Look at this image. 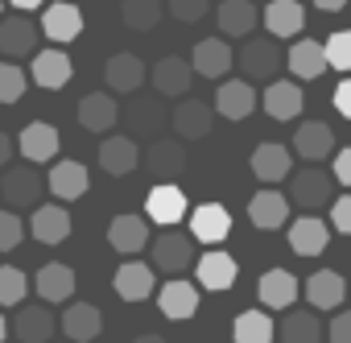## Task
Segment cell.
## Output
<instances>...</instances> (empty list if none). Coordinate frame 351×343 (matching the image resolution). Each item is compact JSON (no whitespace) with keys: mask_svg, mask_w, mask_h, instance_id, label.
<instances>
[{"mask_svg":"<svg viewBox=\"0 0 351 343\" xmlns=\"http://www.w3.org/2000/svg\"><path fill=\"white\" fill-rule=\"evenodd\" d=\"M191 236L199 240V244H223L228 236H232V215H228V207H219V203H199L195 211H191Z\"/></svg>","mask_w":351,"mask_h":343,"instance_id":"11","label":"cell"},{"mask_svg":"<svg viewBox=\"0 0 351 343\" xmlns=\"http://www.w3.org/2000/svg\"><path fill=\"white\" fill-rule=\"evenodd\" d=\"M285 62H289V71H293L298 79H318L322 71H330V62H326V46L314 42V38H298V42L289 46Z\"/></svg>","mask_w":351,"mask_h":343,"instance_id":"35","label":"cell"},{"mask_svg":"<svg viewBox=\"0 0 351 343\" xmlns=\"http://www.w3.org/2000/svg\"><path fill=\"white\" fill-rule=\"evenodd\" d=\"M25 87H29V79L17 62H0V104H17L25 95Z\"/></svg>","mask_w":351,"mask_h":343,"instance_id":"43","label":"cell"},{"mask_svg":"<svg viewBox=\"0 0 351 343\" xmlns=\"http://www.w3.org/2000/svg\"><path fill=\"white\" fill-rule=\"evenodd\" d=\"M58 327H62V335H66L71 343H91V339H99V331H104V314H99L95 302H71V306L62 310Z\"/></svg>","mask_w":351,"mask_h":343,"instance_id":"12","label":"cell"},{"mask_svg":"<svg viewBox=\"0 0 351 343\" xmlns=\"http://www.w3.org/2000/svg\"><path fill=\"white\" fill-rule=\"evenodd\" d=\"M116 120H120V104H116L112 91H91V95H83V104H79V124H83L87 132H108V128H116Z\"/></svg>","mask_w":351,"mask_h":343,"instance_id":"31","label":"cell"},{"mask_svg":"<svg viewBox=\"0 0 351 343\" xmlns=\"http://www.w3.org/2000/svg\"><path fill=\"white\" fill-rule=\"evenodd\" d=\"M169 124H173V132H178L182 141H203L211 132V124H215V112L203 99H182L178 108H173Z\"/></svg>","mask_w":351,"mask_h":343,"instance_id":"20","label":"cell"},{"mask_svg":"<svg viewBox=\"0 0 351 343\" xmlns=\"http://www.w3.org/2000/svg\"><path fill=\"white\" fill-rule=\"evenodd\" d=\"M191 265H199L195 236H186V232H161L153 240V269H161L169 277H182Z\"/></svg>","mask_w":351,"mask_h":343,"instance_id":"3","label":"cell"},{"mask_svg":"<svg viewBox=\"0 0 351 343\" xmlns=\"http://www.w3.org/2000/svg\"><path fill=\"white\" fill-rule=\"evenodd\" d=\"M136 165H141V149H136L132 137H104V145H99V169L104 174L124 178Z\"/></svg>","mask_w":351,"mask_h":343,"instance_id":"25","label":"cell"},{"mask_svg":"<svg viewBox=\"0 0 351 343\" xmlns=\"http://www.w3.org/2000/svg\"><path fill=\"white\" fill-rule=\"evenodd\" d=\"M38 34L42 25H34L25 13H13L0 21V54L5 58H34L38 54Z\"/></svg>","mask_w":351,"mask_h":343,"instance_id":"6","label":"cell"},{"mask_svg":"<svg viewBox=\"0 0 351 343\" xmlns=\"http://www.w3.org/2000/svg\"><path fill=\"white\" fill-rule=\"evenodd\" d=\"M58 145H62V137H58V128L46 124V120L25 124L21 137H17V149H21V157H25L29 165H42V161H50V157H58Z\"/></svg>","mask_w":351,"mask_h":343,"instance_id":"10","label":"cell"},{"mask_svg":"<svg viewBox=\"0 0 351 343\" xmlns=\"http://www.w3.org/2000/svg\"><path fill=\"white\" fill-rule=\"evenodd\" d=\"M322 335L318 310H289L281 318V343H322Z\"/></svg>","mask_w":351,"mask_h":343,"instance_id":"39","label":"cell"},{"mask_svg":"<svg viewBox=\"0 0 351 343\" xmlns=\"http://www.w3.org/2000/svg\"><path fill=\"white\" fill-rule=\"evenodd\" d=\"M9 331H13V327H9V318H5V314H0V343H5V339H9Z\"/></svg>","mask_w":351,"mask_h":343,"instance_id":"54","label":"cell"},{"mask_svg":"<svg viewBox=\"0 0 351 343\" xmlns=\"http://www.w3.org/2000/svg\"><path fill=\"white\" fill-rule=\"evenodd\" d=\"M330 174H335V182H339V187H351V145L335 153V165H330Z\"/></svg>","mask_w":351,"mask_h":343,"instance_id":"49","label":"cell"},{"mask_svg":"<svg viewBox=\"0 0 351 343\" xmlns=\"http://www.w3.org/2000/svg\"><path fill=\"white\" fill-rule=\"evenodd\" d=\"M261 104H265V112H269L273 120H298V116H302L306 95H302V87H298V83H289V79H273V83L265 87Z\"/></svg>","mask_w":351,"mask_h":343,"instance_id":"30","label":"cell"},{"mask_svg":"<svg viewBox=\"0 0 351 343\" xmlns=\"http://www.w3.org/2000/svg\"><path fill=\"white\" fill-rule=\"evenodd\" d=\"M0 199H5L9 211H25V207H42V178L34 165H9L5 174H0Z\"/></svg>","mask_w":351,"mask_h":343,"instance_id":"2","label":"cell"},{"mask_svg":"<svg viewBox=\"0 0 351 343\" xmlns=\"http://www.w3.org/2000/svg\"><path fill=\"white\" fill-rule=\"evenodd\" d=\"M322 46H326V62H330L335 71H343V79H347V75H351V34H347V29H343V34H330Z\"/></svg>","mask_w":351,"mask_h":343,"instance_id":"44","label":"cell"},{"mask_svg":"<svg viewBox=\"0 0 351 343\" xmlns=\"http://www.w3.org/2000/svg\"><path fill=\"white\" fill-rule=\"evenodd\" d=\"M112 289L124 298V302H145L149 294H157V277H153V265L145 261H124L112 277Z\"/></svg>","mask_w":351,"mask_h":343,"instance_id":"16","label":"cell"},{"mask_svg":"<svg viewBox=\"0 0 351 343\" xmlns=\"http://www.w3.org/2000/svg\"><path fill=\"white\" fill-rule=\"evenodd\" d=\"M9 5H13L17 13H29V9H42V5H46V0H9Z\"/></svg>","mask_w":351,"mask_h":343,"instance_id":"53","label":"cell"},{"mask_svg":"<svg viewBox=\"0 0 351 343\" xmlns=\"http://www.w3.org/2000/svg\"><path fill=\"white\" fill-rule=\"evenodd\" d=\"M145 161H149V174L157 182H173L186 169V149H182V141H153Z\"/></svg>","mask_w":351,"mask_h":343,"instance_id":"33","label":"cell"},{"mask_svg":"<svg viewBox=\"0 0 351 343\" xmlns=\"http://www.w3.org/2000/svg\"><path fill=\"white\" fill-rule=\"evenodd\" d=\"M161 13H165L161 0H120V17H124V25H128V29H136V34L157 29Z\"/></svg>","mask_w":351,"mask_h":343,"instance_id":"41","label":"cell"},{"mask_svg":"<svg viewBox=\"0 0 351 343\" xmlns=\"http://www.w3.org/2000/svg\"><path fill=\"white\" fill-rule=\"evenodd\" d=\"M326 244H330V224L326 220L302 215V220L289 224V248L298 257H318V252H326Z\"/></svg>","mask_w":351,"mask_h":343,"instance_id":"27","label":"cell"},{"mask_svg":"<svg viewBox=\"0 0 351 343\" xmlns=\"http://www.w3.org/2000/svg\"><path fill=\"white\" fill-rule=\"evenodd\" d=\"M124 120H128V128H132V141H136V137H153V132L165 124V108H161V95H157V99H145V95H136V99L128 104Z\"/></svg>","mask_w":351,"mask_h":343,"instance_id":"38","label":"cell"},{"mask_svg":"<svg viewBox=\"0 0 351 343\" xmlns=\"http://www.w3.org/2000/svg\"><path fill=\"white\" fill-rule=\"evenodd\" d=\"M71 75H75V62H71L66 50H38L34 54V83L38 87L58 91V87L71 83Z\"/></svg>","mask_w":351,"mask_h":343,"instance_id":"29","label":"cell"},{"mask_svg":"<svg viewBox=\"0 0 351 343\" xmlns=\"http://www.w3.org/2000/svg\"><path fill=\"white\" fill-rule=\"evenodd\" d=\"M38 25H42V34L50 42L66 46V42H75L83 34V13H79V5H71V0H54V5L42 9V21Z\"/></svg>","mask_w":351,"mask_h":343,"instance_id":"7","label":"cell"},{"mask_svg":"<svg viewBox=\"0 0 351 343\" xmlns=\"http://www.w3.org/2000/svg\"><path fill=\"white\" fill-rule=\"evenodd\" d=\"M9 157H13V137L0 132V169H9Z\"/></svg>","mask_w":351,"mask_h":343,"instance_id":"51","label":"cell"},{"mask_svg":"<svg viewBox=\"0 0 351 343\" xmlns=\"http://www.w3.org/2000/svg\"><path fill=\"white\" fill-rule=\"evenodd\" d=\"M215 112L223 120H248L256 112V91L248 79H223V87L215 91Z\"/></svg>","mask_w":351,"mask_h":343,"instance_id":"21","label":"cell"},{"mask_svg":"<svg viewBox=\"0 0 351 343\" xmlns=\"http://www.w3.org/2000/svg\"><path fill=\"white\" fill-rule=\"evenodd\" d=\"M248 220L261 232H277L281 224H289V199L281 191H256L248 199Z\"/></svg>","mask_w":351,"mask_h":343,"instance_id":"32","label":"cell"},{"mask_svg":"<svg viewBox=\"0 0 351 343\" xmlns=\"http://www.w3.org/2000/svg\"><path fill=\"white\" fill-rule=\"evenodd\" d=\"M215 17H219V29H223V38H252V29L261 25V9L252 5V0H223V5L215 9Z\"/></svg>","mask_w":351,"mask_h":343,"instance_id":"28","label":"cell"},{"mask_svg":"<svg viewBox=\"0 0 351 343\" xmlns=\"http://www.w3.org/2000/svg\"><path fill=\"white\" fill-rule=\"evenodd\" d=\"M21 240H25V220L5 207V211H0V252H13Z\"/></svg>","mask_w":351,"mask_h":343,"instance_id":"45","label":"cell"},{"mask_svg":"<svg viewBox=\"0 0 351 343\" xmlns=\"http://www.w3.org/2000/svg\"><path fill=\"white\" fill-rule=\"evenodd\" d=\"M34 289L42 294L46 306L71 302V294H75V269H71V265H42L38 277H34Z\"/></svg>","mask_w":351,"mask_h":343,"instance_id":"37","label":"cell"},{"mask_svg":"<svg viewBox=\"0 0 351 343\" xmlns=\"http://www.w3.org/2000/svg\"><path fill=\"white\" fill-rule=\"evenodd\" d=\"M17 331V343H50L58 318L50 314V306H21L17 310V322H9Z\"/></svg>","mask_w":351,"mask_h":343,"instance_id":"36","label":"cell"},{"mask_svg":"<svg viewBox=\"0 0 351 343\" xmlns=\"http://www.w3.org/2000/svg\"><path fill=\"white\" fill-rule=\"evenodd\" d=\"M335 112L339 116H351V75L335 87Z\"/></svg>","mask_w":351,"mask_h":343,"instance_id":"50","label":"cell"},{"mask_svg":"<svg viewBox=\"0 0 351 343\" xmlns=\"http://www.w3.org/2000/svg\"><path fill=\"white\" fill-rule=\"evenodd\" d=\"M0 13H5V0H0Z\"/></svg>","mask_w":351,"mask_h":343,"instance_id":"56","label":"cell"},{"mask_svg":"<svg viewBox=\"0 0 351 343\" xmlns=\"http://www.w3.org/2000/svg\"><path fill=\"white\" fill-rule=\"evenodd\" d=\"M236 261L228 257V252H219V248H211V252H203L199 257V265H195V277H199V289H211V294H228L232 285H236Z\"/></svg>","mask_w":351,"mask_h":343,"instance_id":"15","label":"cell"},{"mask_svg":"<svg viewBox=\"0 0 351 343\" xmlns=\"http://www.w3.org/2000/svg\"><path fill=\"white\" fill-rule=\"evenodd\" d=\"M252 174H256L261 182L293 178V157H289V149L277 145V141H261V145L252 149Z\"/></svg>","mask_w":351,"mask_h":343,"instance_id":"24","label":"cell"},{"mask_svg":"<svg viewBox=\"0 0 351 343\" xmlns=\"http://www.w3.org/2000/svg\"><path fill=\"white\" fill-rule=\"evenodd\" d=\"M165 9L178 17L182 25H195V21H203V17H207L211 0H165Z\"/></svg>","mask_w":351,"mask_h":343,"instance_id":"46","label":"cell"},{"mask_svg":"<svg viewBox=\"0 0 351 343\" xmlns=\"http://www.w3.org/2000/svg\"><path fill=\"white\" fill-rule=\"evenodd\" d=\"M326 339L330 343H351V310H343L326 322Z\"/></svg>","mask_w":351,"mask_h":343,"instance_id":"48","label":"cell"},{"mask_svg":"<svg viewBox=\"0 0 351 343\" xmlns=\"http://www.w3.org/2000/svg\"><path fill=\"white\" fill-rule=\"evenodd\" d=\"M157 306H161L165 318L182 322V318H191V314L199 310V285H191L186 277H169V281L157 289Z\"/></svg>","mask_w":351,"mask_h":343,"instance_id":"18","label":"cell"},{"mask_svg":"<svg viewBox=\"0 0 351 343\" xmlns=\"http://www.w3.org/2000/svg\"><path fill=\"white\" fill-rule=\"evenodd\" d=\"M108 244L120 252V257H136L145 244H149V224L141 215H116L108 224Z\"/></svg>","mask_w":351,"mask_h":343,"instance_id":"34","label":"cell"},{"mask_svg":"<svg viewBox=\"0 0 351 343\" xmlns=\"http://www.w3.org/2000/svg\"><path fill=\"white\" fill-rule=\"evenodd\" d=\"M289 203H298L306 215H318L322 207L335 203V174H326L322 165H306L289 178Z\"/></svg>","mask_w":351,"mask_h":343,"instance_id":"1","label":"cell"},{"mask_svg":"<svg viewBox=\"0 0 351 343\" xmlns=\"http://www.w3.org/2000/svg\"><path fill=\"white\" fill-rule=\"evenodd\" d=\"M186 211H191V203H186V195L173 187V182H157V187L149 191V199H145L149 224H157V228H165V232H173V224H182Z\"/></svg>","mask_w":351,"mask_h":343,"instance_id":"4","label":"cell"},{"mask_svg":"<svg viewBox=\"0 0 351 343\" xmlns=\"http://www.w3.org/2000/svg\"><path fill=\"white\" fill-rule=\"evenodd\" d=\"M256 294L269 310H293L298 294H302V281L289 273V269H269L261 281H256Z\"/></svg>","mask_w":351,"mask_h":343,"instance_id":"23","label":"cell"},{"mask_svg":"<svg viewBox=\"0 0 351 343\" xmlns=\"http://www.w3.org/2000/svg\"><path fill=\"white\" fill-rule=\"evenodd\" d=\"M191 79H195V67L182 54H169L153 67V91L161 99H178L182 91H191Z\"/></svg>","mask_w":351,"mask_h":343,"instance_id":"13","label":"cell"},{"mask_svg":"<svg viewBox=\"0 0 351 343\" xmlns=\"http://www.w3.org/2000/svg\"><path fill=\"white\" fill-rule=\"evenodd\" d=\"M302 294H306L310 310H339L343 298H347V285H343V277H339L335 269H314V273L306 277Z\"/></svg>","mask_w":351,"mask_h":343,"instance_id":"17","label":"cell"},{"mask_svg":"<svg viewBox=\"0 0 351 343\" xmlns=\"http://www.w3.org/2000/svg\"><path fill=\"white\" fill-rule=\"evenodd\" d=\"M25 294H29V277L17 265H0V306H21Z\"/></svg>","mask_w":351,"mask_h":343,"instance_id":"42","label":"cell"},{"mask_svg":"<svg viewBox=\"0 0 351 343\" xmlns=\"http://www.w3.org/2000/svg\"><path fill=\"white\" fill-rule=\"evenodd\" d=\"M261 25L269 29V38H298L302 25H306V9L298 5V0H269V5L261 9Z\"/></svg>","mask_w":351,"mask_h":343,"instance_id":"14","label":"cell"},{"mask_svg":"<svg viewBox=\"0 0 351 343\" xmlns=\"http://www.w3.org/2000/svg\"><path fill=\"white\" fill-rule=\"evenodd\" d=\"M91 191V174L83 161H54L50 165V195L62 203H75Z\"/></svg>","mask_w":351,"mask_h":343,"instance_id":"19","label":"cell"},{"mask_svg":"<svg viewBox=\"0 0 351 343\" xmlns=\"http://www.w3.org/2000/svg\"><path fill=\"white\" fill-rule=\"evenodd\" d=\"M132 343H165V339H161V335H136Z\"/></svg>","mask_w":351,"mask_h":343,"instance_id":"55","label":"cell"},{"mask_svg":"<svg viewBox=\"0 0 351 343\" xmlns=\"http://www.w3.org/2000/svg\"><path fill=\"white\" fill-rule=\"evenodd\" d=\"M29 236L38 244H62L71 236V211L62 203H42L29 220Z\"/></svg>","mask_w":351,"mask_h":343,"instance_id":"26","label":"cell"},{"mask_svg":"<svg viewBox=\"0 0 351 343\" xmlns=\"http://www.w3.org/2000/svg\"><path fill=\"white\" fill-rule=\"evenodd\" d=\"M191 67H195V75H203V79H223V75L236 67V50L228 46V38H203V42L191 50Z\"/></svg>","mask_w":351,"mask_h":343,"instance_id":"8","label":"cell"},{"mask_svg":"<svg viewBox=\"0 0 351 343\" xmlns=\"http://www.w3.org/2000/svg\"><path fill=\"white\" fill-rule=\"evenodd\" d=\"M236 62H240V71H244V79L252 83V79H277V71H281V50H277V42L273 38H248L244 42V50L236 54Z\"/></svg>","mask_w":351,"mask_h":343,"instance_id":"5","label":"cell"},{"mask_svg":"<svg viewBox=\"0 0 351 343\" xmlns=\"http://www.w3.org/2000/svg\"><path fill=\"white\" fill-rule=\"evenodd\" d=\"M145 79H149V67H145L136 54H128V50L112 54L108 67H104V83H108V91H116V95H132V91H141Z\"/></svg>","mask_w":351,"mask_h":343,"instance_id":"9","label":"cell"},{"mask_svg":"<svg viewBox=\"0 0 351 343\" xmlns=\"http://www.w3.org/2000/svg\"><path fill=\"white\" fill-rule=\"evenodd\" d=\"M273 335H277V322L265 310H244L232 322V339L236 343H273Z\"/></svg>","mask_w":351,"mask_h":343,"instance_id":"40","label":"cell"},{"mask_svg":"<svg viewBox=\"0 0 351 343\" xmlns=\"http://www.w3.org/2000/svg\"><path fill=\"white\" fill-rule=\"evenodd\" d=\"M314 9H322V13H339V9H347V0H314Z\"/></svg>","mask_w":351,"mask_h":343,"instance_id":"52","label":"cell"},{"mask_svg":"<svg viewBox=\"0 0 351 343\" xmlns=\"http://www.w3.org/2000/svg\"><path fill=\"white\" fill-rule=\"evenodd\" d=\"M339 236H351V195H339L330 203V220H326Z\"/></svg>","mask_w":351,"mask_h":343,"instance_id":"47","label":"cell"},{"mask_svg":"<svg viewBox=\"0 0 351 343\" xmlns=\"http://www.w3.org/2000/svg\"><path fill=\"white\" fill-rule=\"evenodd\" d=\"M293 153L306 157L310 165L326 161V157L335 153V132H330V124H322V120H306V124H298V132H293Z\"/></svg>","mask_w":351,"mask_h":343,"instance_id":"22","label":"cell"}]
</instances>
